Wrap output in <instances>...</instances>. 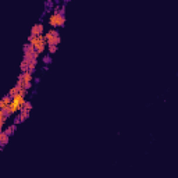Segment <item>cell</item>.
Returning <instances> with one entry per match:
<instances>
[{"label": "cell", "mask_w": 178, "mask_h": 178, "mask_svg": "<svg viewBox=\"0 0 178 178\" xmlns=\"http://www.w3.org/2000/svg\"><path fill=\"white\" fill-rule=\"evenodd\" d=\"M24 103H25V96H24V95H21L20 92L15 93V95L11 98V102H10V104H8V107H7V109H4L6 114L8 115V117H10V115H13V114H15L17 111H20V110L23 109Z\"/></svg>", "instance_id": "6da1fadb"}, {"label": "cell", "mask_w": 178, "mask_h": 178, "mask_svg": "<svg viewBox=\"0 0 178 178\" xmlns=\"http://www.w3.org/2000/svg\"><path fill=\"white\" fill-rule=\"evenodd\" d=\"M28 43L29 45H32L34 49L39 53V54L45 52V47L47 46L46 39H45V35H36V36H32V35H31V36L28 38Z\"/></svg>", "instance_id": "7a4b0ae2"}, {"label": "cell", "mask_w": 178, "mask_h": 178, "mask_svg": "<svg viewBox=\"0 0 178 178\" xmlns=\"http://www.w3.org/2000/svg\"><path fill=\"white\" fill-rule=\"evenodd\" d=\"M64 7L60 8V11L58 13H53L50 14V17H49V24L52 25L53 28H61L65 25V14H64Z\"/></svg>", "instance_id": "3957f363"}, {"label": "cell", "mask_w": 178, "mask_h": 178, "mask_svg": "<svg viewBox=\"0 0 178 178\" xmlns=\"http://www.w3.org/2000/svg\"><path fill=\"white\" fill-rule=\"evenodd\" d=\"M32 80H34L32 72L24 71V72H21V75L18 77L17 85L21 86V88H24V89H31V86H32Z\"/></svg>", "instance_id": "277c9868"}, {"label": "cell", "mask_w": 178, "mask_h": 178, "mask_svg": "<svg viewBox=\"0 0 178 178\" xmlns=\"http://www.w3.org/2000/svg\"><path fill=\"white\" fill-rule=\"evenodd\" d=\"M45 39H46V43L47 45H58L61 42V38H60V34L56 28L54 29H50L49 32L45 34Z\"/></svg>", "instance_id": "5b68a950"}, {"label": "cell", "mask_w": 178, "mask_h": 178, "mask_svg": "<svg viewBox=\"0 0 178 178\" xmlns=\"http://www.w3.org/2000/svg\"><path fill=\"white\" fill-rule=\"evenodd\" d=\"M38 56H39V53L35 50L32 45H29V43L25 45V47H24V60H27L29 63V61H32V60H36Z\"/></svg>", "instance_id": "8992f818"}, {"label": "cell", "mask_w": 178, "mask_h": 178, "mask_svg": "<svg viewBox=\"0 0 178 178\" xmlns=\"http://www.w3.org/2000/svg\"><path fill=\"white\" fill-rule=\"evenodd\" d=\"M43 31H45L43 24L38 23V24H35L34 27L31 28V35H32V36H36V35H43Z\"/></svg>", "instance_id": "52a82bcc"}, {"label": "cell", "mask_w": 178, "mask_h": 178, "mask_svg": "<svg viewBox=\"0 0 178 178\" xmlns=\"http://www.w3.org/2000/svg\"><path fill=\"white\" fill-rule=\"evenodd\" d=\"M8 139H10V135L6 131H0V148L6 146L8 144Z\"/></svg>", "instance_id": "ba28073f"}, {"label": "cell", "mask_w": 178, "mask_h": 178, "mask_svg": "<svg viewBox=\"0 0 178 178\" xmlns=\"http://www.w3.org/2000/svg\"><path fill=\"white\" fill-rule=\"evenodd\" d=\"M10 102H11V96H8V95H6V96H3V98L0 99V109L4 110L8 107V104H10Z\"/></svg>", "instance_id": "9c48e42d"}, {"label": "cell", "mask_w": 178, "mask_h": 178, "mask_svg": "<svg viewBox=\"0 0 178 178\" xmlns=\"http://www.w3.org/2000/svg\"><path fill=\"white\" fill-rule=\"evenodd\" d=\"M7 118H8V115L6 114V111L0 109V131H3V125L6 124Z\"/></svg>", "instance_id": "30bf717a"}, {"label": "cell", "mask_w": 178, "mask_h": 178, "mask_svg": "<svg viewBox=\"0 0 178 178\" xmlns=\"http://www.w3.org/2000/svg\"><path fill=\"white\" fill-rule=\"evenodd\" d=\"M20 89H21V86H18L17 84H15V86H13L11 89H10V92H8V96H14V95H15V93H18V91H20Z\"/></svg>", "instance_id": "8fae6325"}, {"label": "cell", "mask_w": 178, "mask_h": 178, "mask_svg": "<svg viewBox=\"0 0 178 178\" xmlns=\"http://www.w3.org/2000/svg\"><path fill=\"white\" fill-rule=\"evenodd\" d=\"M15 129H17V124H13V125L7 127V128H6V132L8 134V135H13V134L15 132Z\"/></svg>", "instance_id": "7c38bea8"}, {"label": "cell", "mask_w": 178, "mask_h": 178, "mask_svg": "<svg viewBox=\"0 0 178 178\" xmlns=\"http://www.w3.org/2000/svg\"><path fill=\"white\" fill-rule=\"evenodd\" d=\"M28 61H27V60H23V61H21V64H20V68H21V71H28Z\"/></svg>", "instance_id": "4fadbf2b"}, {"label": "cell", "mask_w": 178, "mask_h": 178, "mask_svg": "<svg viewBox=\"0 0 178 178\" xmlns=\"http://www.w3.org/2000/svg\"><path fill=\"white\" fill-rule=\"evenodd\" d=\"M47 49H49V53H50V54H54V53L57 52L58 46L57 45H47Z\"/></svg>", "instance_id": "5bb4252c"}, {"label": "cell", "mask_w": 178, "mask_h": 178, "mask_svg": "<svg viewBox=\"0 0 178 178\" xmlns=\"http://www.w3.org/2000/svg\"><path fill=\"white\" fill-rule=\"evenodd\" d=\"M23 109H24V110H29V111H31V109H32V103H31V102H28V100H25V103H24V106H23Z\"/></svg>", "instance_id": "9a60e30c"}, {"label": "cell", "mask_w": 178, "mask_h": 178, "mask_svg": "<svg viewBox=\"0 0 178 178\" xmlns=\"http://www.w3.org/2000/svg\"><path fill=\"white\" fill-rule=\"evenodd\" d=\"M53 4H54V1H53V0H47V1H46V4H45V6H46L47 11H50V8L53 7Z\"/></svg>", "instance_id": "2e32d148"}, {"label": "cell", "mask_w": 178, "mask_h": 178, "mask_svg": "<svg viewBox=\"0 0 178 178\" xmlns=\"http://www.w3.org/2000/svg\"><path fill=\"white\" fill-rule=\"evenodd\" d=\"M43 63L46 64V65H49V64L52 63V57H50V56H45V57H43Z\"/></svg>", "instance_id": "e0dca14e"}, {"label": "cell", "mask_w": 178, "mask_h": 178, "mask_svg": "<svg viewBox=\"0 0 178 178\" xmlns=\"http://www.w3.org/2000/svg\"><path fill=\"white\" fill-rule=\"evenodd\" d=\"M68 1H70V0H64V3H68Z\"/></svg>", "instance_id": "ac0fdd59"}, {"label": "cell", "mask_w": 178, "mask_h": 178, "mask_svg": "<svg viewBox=\"0 0 178 178\" xmlns=\"http://www.w3.org/2000/svg\"><path fill=\"white\" fill-rule=\"evenodd\" d=\"M53 1H54V0H53Z\"/></svg>", "instance_id": "d6986e66"}]
</instances>
